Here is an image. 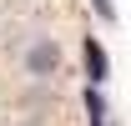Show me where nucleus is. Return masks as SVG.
Wrapping results in <instances>:
<instances>
[{"instance_id": "1", "label": "nucleus", "mask_w": 131, "mask_h": 126, "mask_svg": "<svg viewBox=\"0 0 131 126\" xmlns=\"http://www.w3.org/2000/svg\"><path fill=\"white\" fill-rule=\"evenodd\" d=\"M25 71H30V76H56V71H61V46H56L50 35L30 40V50H25Z\"/></svg>"}]
</instances>
